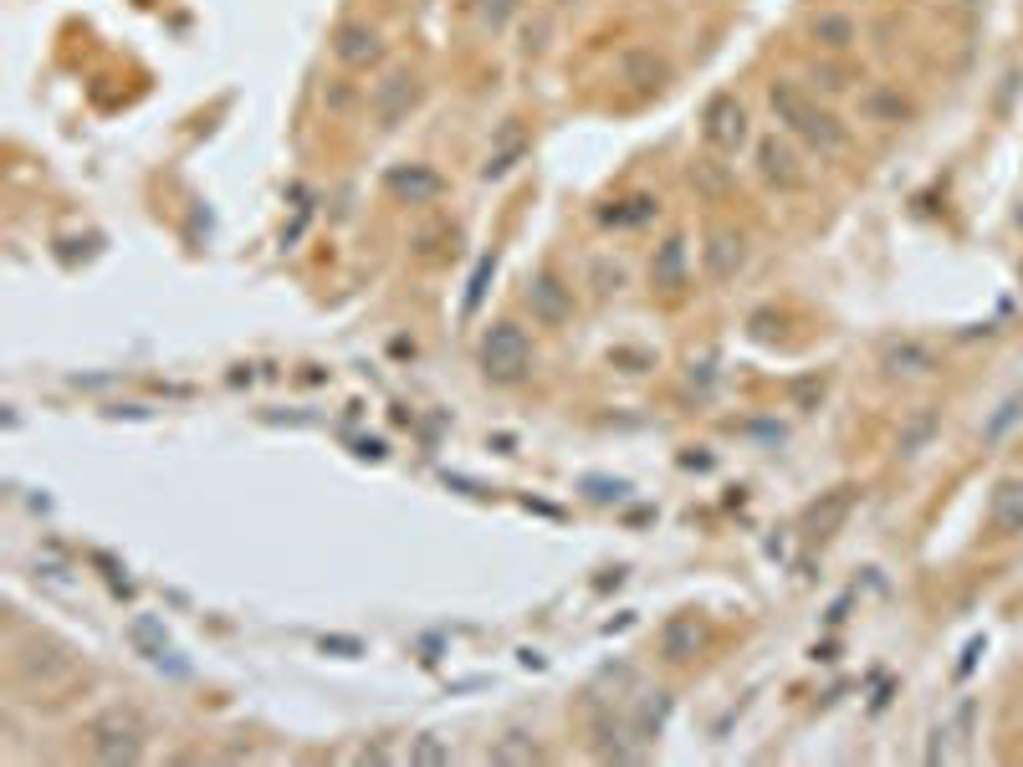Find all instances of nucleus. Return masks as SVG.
Instances as JSON below:
<instances>
[{
	"label": "nucleus",
	"instance_id": "f03ea898",
	"mask_svg": "<svg viewBox=\"0 0 1023 767\" xmlns=\"http://www.w3.org/2000/svg\"><path fill=\"white\" fill-rule=\"evenodd\" d=\"M93 737H98V757H139V721L133 716H103L98 727H93Z\"/></svg>",
	"mask_w": 1023,
	"mask_h": 767
},
{
	"label": "nucleus",
	"instance_id": "7ed1b4c3",
	"mask_svg": "<svg viewBox=\"0 0 1023 767\" xmlns=\"http://www.w3.org/2000/svg\"><path fill=\"white\" fill-rule=\"evenodd\" d=\"M993 527L1023 532V486H1018V481L998 486V496H993Z\"/></svg>",
	"mask_w": 1023,
	"mask_h": 767
},
{
	"label": "nucleus",
	"instance_id": "20e7f679",
	"mask_svg": "<svg viewBox=\"0 0 1023 767\" xmlns=\"http://www.w3.org/2000/svg\"><path fill=\"white\" fill-rule=\"evenodd\" d=\"M338 52H343L348 62H364V57H374V31H359V26L343 31V47H338Z\"/></svg>",
	"mask_w": 1023,
	"mask_h": 767
},
{
	"label": "nucleus",
	"instance_id": "f257e3e1",
	"mask_svg": "<svg viewBox=\"0 0 1023 767\" xmlns=\"http://www.w3.org/2000/svg\"><path fill=\"white\" fill-rule=\"evenodd\" d=\"M486 374H497V379H517L527 369V338L517 328H497L492 338H486Z\"/></svg>",
	"mask_w": 1023,
	"mask_h": 767
}]
</instances>
